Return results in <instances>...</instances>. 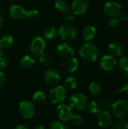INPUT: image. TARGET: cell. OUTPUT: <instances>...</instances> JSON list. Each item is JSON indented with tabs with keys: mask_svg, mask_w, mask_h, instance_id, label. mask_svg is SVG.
Masks as SVG:
<instances>
[{
	"mask_svg": "<svg viewBox=\"0 0 128 129\" xmlns=\"http://www.w3.org/2000/svg\"><path fill=\"white\" fill-rule=\"evenodd\" d=\"M58 36V29L54 26H48L44 30V37L48 40H54Z\"/></svg>",
	"mask_w": 128,
	"mask_h": 129,
	"instance_id": "7402d4cb",
	"label": "cell"
},
{
	"mask_svg": "<svg viewBox=\"0 0 128 129\" xmlns=\"http://www.w3.org/2000/svg\"><path fill=\"white\" fill-rule=\"evenodd\" d=\"M60 73L55 69H48L44 73L45 81L50 85H56L60 81Z\"/></svg>",
	"mask_w": 128,
	"mask_h": 129,
	"instance_id": "9a60e30c",
	"label": "cell"
},
{
	"mask_svg": "<svg viewBox=\"0 0 128 129\" xmlns=\"http://www.w3.org/2000/svg\"><path fill=\"white\" fill-rule=\"evenodd\" d=\"M19 110L21 116L26 119L32 118L35 114V107L29 101H23L20 103Z\"/></svg>",
	"mask_w": 128,
	"mask_h": 129,
	"instance_id": "ba28073f",
	"label": "cell"
},
{
	"mask_svg": "<svg viewBox=\"0 0 128 129\" xmlns=\"http://www.w3.org/2000/svg\"><path fill=\"white\" fill-rule=\"evenodd\" d=\"M71 121L75 125H81L83 123L84 119H83L81 116H80L78 114H76V115H73L72 116V117L71 119Z\"/></svg>",
	"mask_w": 128,
	"mask_h": 129,
	"instance_id": "1f68e13d",
	"label": "cell"
},
{
	"mask_svg": "<svg viewBox=\"0 0 128 129\" xmlns=\"http://www.w3.org/2000/svg\"><path fill=\"white\" fill-rule=\"evenodd\" d=\"M54 7L58 12L63 13V14L70 11V8H71L69 4L64 0H57L54 4Z\"/></svg>",
	"mask_w": 128,
	"mask_h": 129,
	"instance_id": "44dd1931",
	"label": "cell"
},
{
	"mask_svg": "<svg viewBox=\"0 0 128 129\" xmlns=\"http://www.w3.org/2000/svg\"><path fill=\"white\" fill-rule=\"evenodd\" d=\"M119 25V20L116 17L111 18L108 22V26L110 28H115Z\"/></svg>",
	"mask_w": 128,
	"mask_h": 129,
	"instance_id": "836d02e7",
	"label": "cell"
},
{
	"mask_svg": "<svg viewBox=\"0 0 128 129\" xmlns=\"http://www.w3.org/2000/svg\"><path fill=\"white\" fill-rule=\"evenodd\" d=\"M34 129H45V128L41 125H38V126H36Z\"/></svg>",
	"mask_w": 128,
	"mask_h": 129,
	"instance_id": "60d3db41",
	"label": "cell"
},
{
	"mask_svg": "<svg viewBox=\"0 0 128 129\" xmlns=\"http://www.w3.org/2000/svg\"><path fill=\"white\" fill-rule=\"evenodd\" d=\"M123 91L128 95V81L125 83V85H124V88H123Z\"/></svg>",
	"mask_w": 128,
	"mask_h": 129,
	"instance_id": "f35d334b",
	"label": "cell"
},
{
	"mask_svg": "<svg viewBox=\"0 0 128 129\" xmlns=\"http://www.w3.org/2000/svg\"><path fill=\"white\" fill-rule=\"evenodd\" d=\"M88 105V98L82 94H73L69 99V106L72 109L77 110H84Z\"/></svg>",
	"mask_w": 128,
	"mask_h": 129,
	"instance_id": "5b68a950",
	"label": "cell"
},
{
	"mask_svg": "<svg viewBox=\"0 0 128 129\" xmlns=\"http://www.w3.org/2000/svg\"><path fill=\"white\" fill-rule=\"evenodd\" d=\"M5 80H6V78H5V74L0 71V88L4 86V85L5 83Z\"/></svg>",
	"mask_w": 128,
	"mask_h": 129,
	"instance_id": "8d00e7d4",
	"label": "cell"
},
{
	"mask_svg": "<svg viewBox=\"0 0 128 129\" xmlns=\"http://www.w3.org/2000/svg\"><path fill=\"white\" fill-rule=\"evenodd\" d=\"M109 51L111 55L116 57H120L122 55L124 52V48L122 45L119 44L118 42H113L109 45Z\"/></svg>",
	"mask_w": 128,
	"mask_h": 129,
	"instance_id": "2e32d148",
	"label": "cell"
},
{
	"mask_svg": "<svg viewBox=\"0 0 128 129\" xmlns=\"http://www.w3.org/2000/svg\"><path fill=\"white\" fill-rule=\"evenodd\" d=\"M118 67L122 74L128 77V55L120 58L118 60Z\"/></svg>",
	"mask_w": 128,
	"mask_h": 129,
	"instance_id": "cb8c5ba5",
	"label": "cell"
},
{
	"mask_svg": "<svg viewBox=\"0 0 128 129\" xmlns=\"http://www.w3.org/2000/svg\"><path fill=\"white\" fill-rule=\"evenodd\" d=\"M14 43V38L11 35H4L0 39V50H7L12 46Z\"/></svg>",
	"mask_w": 128,
	"mask_h": 129,
	"instance_id": "d6986e66",
	"label": "cell"
},
{
	"mask_svg": "<svg viewBox=\"0 0 128 129\" xmlns=\"http://www.w3.org/2000/svg\"><path fill=\"white\" fill-rule=\"evenodd\" d=\"M78 52L81 59L88 63L96 61L99 57V51L97 47L94 43L88 41L80 45Z\"/></svg>",
	"mask_w": 128,
	"mask_h": 129,
	"instance_id": "6da1fadb",
	"label": "cell"
},
{
	"mask_svg": "<svg viewBox=\"0 0 128 129\" xmlns=\"http://www.w3.org/2000/svg\"><path fill=\"white\" fill-rule=\"evenodd\" d=\"M120 20L121 21H127L128 20V13L126 11L121 12L120 14Z\"/></svg>",
	"mask_w": 128,
	"mask_h": 129,
	"instance_id": "74e56055",
	"label": "cell"
},
{
	"mask_svg": "<svg viewBox=\"0 0 128 129\" xmlns=\"http://www.w3.org/2000/svg\"><path fill=\"white\" fill-rule=\"evenodd\" d=\"M25 10L24 8L17 4L11 5L8 10V14L11 18L14 20H22L25 17Z\"/></svg>",
	"mask_w": 128,
	"mask_h": 129,
	"instance_id": "5bb4252c",
	"label": "cell"
},
{
	"mask_svg": "<svg viewBox=\"0 0 128 129\" xmlns=\"http://www.w3.org/2000/svg\"><path fill=\"white\" fill-rule=\"evenodd\" d=\"M64 19L66 21H72L75 19V14L72 13V11H69L64 14Z\"/></svg>",
	"mask_w": 128,
	"mask_h": 129,
	"instance_id": "e575fe53",
	"label": "cell"
},
{
	"mask_svg": "<svg viewBox=\"0 0 128 129\" xmlns=\"http://www.w3.org/2000/svg\"><path fill=\"white\" fill-rule=\"evenodd\" d=\"M46 48V42L43 37L38 36L32 39L29 44V51L32 55L35 57H39L44 54Z\"/></svg>",
	"mask_w": 128,
	"mask_h": 129,
	"instance_id": "7a4b0ae2",
	"label": "cell"
},
{
	"mask_svg": "<svg viewBox=\"0 0 128 129\" xmlns=\"http://www.w3.org/2000/svg\"><path fill=\"white\" fill-rule=\"evenodd\" d=\"M113 122V115L112 113L103 110L100 111L97 116V123L100 128H106L109 127Z\"/></svg>",
	"mask_w": 128,
	"mask_h": 129,
	"instance_id": "7c38bea8",
	"label": "cell"
},
{
	"mask_svg": "<svg viewBox=\"0 0 128 129\" xmlns=\"http://www.w3.org/2000/svg\"><path fill=\"white\" fill-rule=\"evenodd\" d=\"M2 17L0 14V27L2 26Z\"/></svg>",
	"mask_w": 128,
	"mask_h": 129,
	"instance_id": "b9f144b4",
	"label": "cell"
},
{
	"mask_svg": "<svg viewBox=\"0 0 128 129\" xmlns=\"http://www.w3.org/2000/svg\"><path fill=\"white\" fill-rule=\"evenodd\" d=\"M46 98L45 94L42 91H37L32 96V101L35 103H42Z\"/></svg>",
	"mask_w": 128,
	"mask_h": 129,
	"instance_id": "83f0119b",
	"label": "cell"
},
{
	"mask_svg": "<svg viewBox=\"0 0 128 129\" xmlns=\"http://www.w3.org/2000/svg\"><path fill=\"white\" fill-rule=\"evenodd\" d=\"M19 63H20V65L21 67L25 68V69H29V68L32 67L35 65V61L32 56L26 54L20 57Z\"/></svg>",
	"mask_w": 128,
	"mask_h": 129,
	"instance_id": "ac0fdd59",
	"label": "cell"
},
{
	"mask_svg": "<svg viewBox=\"0 0 128 129\" xmlns=\"http://www.w3.org/2000/svg\"><path fill=\"white\" fill-rule=\"evenodd\" d=\"M50 101L54 104L62 103L66 98V89L62 85H55L52 87L48 93Z\"/></svg>",
	"mask_w": 128,
	"mask_h": 129,
	"instance_id": "277c9868",
	"label": "cell"
},
{
	"mask_svg": "<svg viewBox=\"0 0 128 129\" xmlns=\"http://www.w3.org/2000/svg\"><path fill=\"white\" fill-rule=\"evenodd\" d=\"M111 106H112V103L109 101V100H106V101H103L101 104V107L102 108H104L106 110H108L109 108H111Z\"/></svg>",
	"mask_w": 128,
	"mask_h": 129,
	"instance_id": "d590c367",
	"label": "cell"
},
{
	"mask_svg": "<svg viewBox=\"0 0 128 129\" xmlns=\"http://www.w3.org/2000/svg\"><path fill=\"white\" fill-rule=\"evenodd\" d=\"M57 115L58 118L63 122L69 121L73 116L72 109L70 106L67 104H59L57 107Z\"/></svg>",
	"mask_w": 128,
	"mask_h": 129,
	"instance_id": "30bf717a",
	"label": "cell"
},
{
	"mask_svg": "<svg viewBox=\"0 0 128 129\" xmlns=\"http://www.w3.org/2000/svg\"><path fill=\"white\" fill-rule=\"evenodd\" d=\"M112 114L118 119H122L128 115V101L121 99L115 101L111 106Z\"/></svg>",
	"mask_w": 128,
	"mask_h": 129,
	"instance_id": "3957f363",
	"label": "cell"
},
{
	"mask_svg": "<svg viewBox=\"0 0 128 129\" xmlns=\"http://www.w3.org/2000/svg\"><path fill=\"white\" fill-rule=\"evenodd\" d=\"M49 129H68V128L62 121H54L51 123Z\"/></svg>",
	"mask_w": 128,
	"mask_h": 129,
	"instance_id": "f546056e",
	"label": "cell"
},
{
	"mask_svg": "<svg viewBox=\"0 0 128 129\" xmlns=\"http://www.w3.org/2000/svg\"><path fill=\"white\" fill-rule=\"evenodd\" d=\"M99 65L102 70L105 72H112L116 68L118 61L114 56L111 54H106L100 58Z\"/></svg>",
	"mask_w": 128,
	"mask_h": 129,
	"instance_id": "8992f818",
	"label": "cell"
},
{
	"mask_svg": "<svg viewBox=\"0 0 128 129\" xmlns=\"http://www.w3.org/2000/svg\"><path fill=\"white\" fill-rule=\"evenodd\" d=\"M88 111L92 114H98L100 111H102V107L101 104H100L98 101H91L88 105Z\"/></svg>",
	"mask_w": 128,
	"mask_h": 129,
	"instance_id": "d4e9b609",
	"label": "cell"
},
{
	"mask_svg": "<svg viewBox=\"0 0 128 129\" xmlns=\"http://www.w3.org/2000/svg\"><path fill=\"white\" fill-rule=\"evenodd\" d=\"M57 54L63 59H69L73 57L75 50L72 45L69 43L63 42L59 44L57 47Z\"/></svg>",
	"mask_w": 128,
	"mask_h": 129,
	"instance_id": "9c48e42d",
	"label": "cell"
},
{
	"mask_svg": "<svg viewBox=\"0 0 128 129\" xmlns=\"http://www.w3.org/2000/svg\"><path fill=\"white\" fill-rule=\"evenodd\" d=\"M89 91L94 97L97 98L101 95L103 89L99 83L96 82H93L89 85Z\"/></svg>",
	"mask_w": 128,
	"mask_h": 129,
	"instance_id": "603a6c76",
	"label": "cell"
},
{
	"mask_svg": "<svg viewBox=\"0 0 128 129\" xmlns=\"http://www.w3.org/2000/svg\"><path fill=\"white\" fill-rule=\"evenodd\" d=\"M8 64V57L5 53L0 50V70L4 69Z\"/></svg>",
	"mask_w": 128,
	"mask_h": 129,
	"instance_id": "4dcf8cb0",
	"label": "cell"
},
{
	"mask_svg": "<svg viewBox=\"0 0 128 129\" xmlns=\"http://www.w3.org/2000/svg\"><path fill=\"white\" fill-rule=\"evenodd\" d=\"M88 0H74L71 9L75 15H82L88 11Z\"/></svg>",
	"mask_w": 128,
	"mask_h": 129,
	"instance_id": "4fadbf2b",
	"label": "cell"
},
{
	"mask_svg": "<svg viewBox=\"0 0 128 129\" xmlns=\"http://www.w3.org/2000/svg\"><path fill=\"white\" fill-rule=\"evenodd\" d=\"M39 63H41V65L42 66H48L50 63V58L48 55L46 54H41V56H39Z\"/></svg>",
	"mask_w": 128,
	"mask_h": 129,
	"instance_id": "d6a6232c",
	"label": "cell"
},
{
	"mask_svg": "<svg viewBox=\"0 0 128 129\" xmlns=\"http://www.w3.org/2000/svg\"><path fill=\"white\" fill-rule=\"evenodd\" d=\"M122 91H123V88L119 89V90H117V92H118V93H121V92H122Z\"/></svg>",
	"mask_w": 128,
	"mask_h": 129,
	"instance_id": "7bdbcfd3",
	"label": "cell"
},
{
	"mask_svg": "<svg viewBox=\"0 0 128 129\" xmlns=\"http://www.w3.org/2000/svg\"><path fill=\"white\" fill-rule=\"evenodd\" d=\"M58 35L65 41H71L77 36V30L72 24H63L58 29Z\"/></svg>",
	"mask_w": 128,
	"mask_h": 129,
	"instance_id": "52a82bcc",
	"label": "cell"
},
{
	"mask_svg": "<svg viewBox=\"0 0 128 129\" xmlns=\"http://www.w3.org/2000/svg\"><path fill=\"white\" fill-rule=\"evenodd\" d=\"M81 34H82V38L85 41L89 42L95 37L97 34V30L96 28L93 26H87L83 29Z\"/></svg>",
	"mask_w": 128,
	"mask_h": 129,
	"instance_id": "e0dca14e",
	"label": "cell"
},
{
	"mask_svg": "<svg viewBox=\"0 0 128 129\" xmlns=\"http://www.w3.org/2000/svg\"><path fill=\"white\" fill-rule=\"evenodd\" d=\"M39 15V12L37 9H29L25 11V17L29 20H35L38 18Z\"/></svg>",
	"mask_w": 128,
	"mask_h": 129,
	"instance_id": "f1b7e54d",
	"label": "cell"
},
{
	"mask_svg": "<svg viewBox=\"0 0 128 129\" xmlns=\"http://www.w3.org/2000/svg\"><path fill=\"white\" fill-rule=\"evenodd\" d=\"M64 86H65V88L67 90H72L75 88V87L77 86V79L73 76H68L65 79Z\"/></svg>",
	"mask_w": 128,
	"mask_h": 129,
	"instance_id": "484cf974",
	"label": "cell"
},
{
	"mask_svg": "<svg viewBox=\"0 0 128 129\" xmlns=\"http://www.w3.org/2000/svg\"><path fill=\"white\" fill-rule=\"evenodd\" d=\"M78 68V60L75 57L69 58L65 63V70L69 73H72L75 72Z\"/></svg>",
	"mask_w": 128,
	"mask_h": 129,
	"instance_id": "ffe728a7",
	"label": "cell"
},
{
	"mask_svg": "<svg viewBox=\"0 0 128 129\" xmlns=\"http://www.w3.org/2000/svg\"><path fill=\"white\" fill-rule=\"evenodd\" d=\"M14 129H28V128L26 127L25 125H18Z\"/></svg>",
	"mask_w": 128,
	"mask_h": 129,
	"instance_id": "ab89813d",
	"label": "cell"
},
{
	"mask_svg": "<svg viewBox=\"0 0 128 129\" xmlns=\"http://www.w3.org/2000/svg\"><path fill=\"white\" fill-rule=\"evenodd\" d=\"M110 129H128V122L124 119H118L112 123Z\"/></svg>",
	"mask_w": 128,
	"mask_h": 129,
	"instance_id": "4316f807",
	"label": "cell"
},
{
	"mask_svg": "<svg viewBox=\"0 0 128 129\" xmlns=\"http://www.w3.org/2000/svg\"><path fill=\"white\" fill-rule=\"evenodd\" d=\"M103 10L107 16L111 17H116L120 15L121 12V6L117 2L110 1L105 4Z\"/></svg>",
	"mask_w": 128,
	"mask_h": 129,
	"instance_id": "8fae6325",
	"label": "cell"
}]
</instances>
